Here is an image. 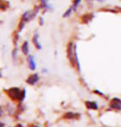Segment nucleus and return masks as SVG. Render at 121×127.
I'll list each match as a JSON object with an SVG mask.
<instances>
[{
    "instance_id": "obj_1",
    "label": "nucleus",
    "mask_w": 121,
    "mask_h": 127,
    "mask_svg": "<svg viewBox=\"0 0 121 127\" xmlns=\"http://www.w3.org/2000/svg\"><path fill=\"white\" fill-rule=\"evenodd\" d=\"M40 11H42V8L39 4H37V5H35L34 8L32 9H29V10L23 12V13L21 15L19 21H18L17 31L19 32H23L26 24L29 22H31V21L34 20V19L36 18V17L37 16V14L39 13Z\"/></svg>"
},
{
    "instance_id": "obj_2",
    "label": "nucleus",
    "mask_w": 121,
    "mask_h": 127,
    "mask_svg": "<svg viewBox=\"0 0 121 127\" xmlns=\"http://www.w3.org/2000/svg\"><path fill=\"white\" fill-rule=\"evenodd\" d=\"M77 47L74 41H69L67 45H66V57H67L68 61L70 62V64L72 67L77 68L78 71H80V62L78 59L77 55Z\"/></svg>"
},
{
    "instance_id": "obj_3",
    "label": "nucleus",
    "mask_w": 121,
    "mask_h": 127,
    "mask_svg": "<svg viewBox=\"0 0 121 127\" xmlns=\"http://www.w3.org/2000/svg\"><path fill=\"white\" fill-rule=\"evenodd\" d=\"M6 94L11 100L14 101L22 102L26 97V91L19 87H11L5 91Z\"/></svg>"
},
{
    "instance_id": "obj_4",
    "label": "nucleus",
    "mask_w": 121,
    "mask_h": 127,
    "mask_svg": "<svg viewBox=\"0 0 121 127\" xmlns=\"http://www.w3.org/2000/svg\"><path fill=\"white\" fill-rule=\"evenodd\" d=\"M50 0H39V5L41 7L43 13H47L49 11H51L53 9V7L50 4Z\"/></svg>"
},
{
    "instance_id": "obj_5",
    "label": "nucleus",
    "mask_w": 121,
    "mask_h": 127,
    "mask_svg": "<svg viewBox=\"0 0 121 127\" xmlns=\"http://www.w3.org/2000/svg\"><path fill=\"white\" fill-rule=\"evenodd\" d=\"M40 34L39 32H35L34 34L32 35V42L33 44V46L35 47V48L37 50H42V46L40 42Z\"/></svg>"
},
{
    "instance_id": "obj_6",
    "label": "nucleus",
    "mask_w": 121,
    "mask_h": 127,
    "mask_svg": "<svg viewBox=\"0 0 121 127\" xmlns=\"http://www.w3.org/2000/svg\"><path fill=\"white\" fill-rule=\"evenodd\" d=\"M40 80V76L37 73H33L31 74V75L28 76V77L26 80V82H27L28 85L31 86H34Z\"/></svg>"
},
{
    "instance_id": "obj_7",
    "label": "nucleus",
    "mask_w": 121,
    "mask_h": 127,
    "mask_svg": "<svg viewBox=\"0 0 121 127\" xmlns=\"http://www.w3.org/2000/svg\"><path fill=\"white\" fill-rule=\"evenodd\" d=\"M27 65L30 70L34 71L37 68V63H36V60L33 55H28L27 56Z\"/></svg>"
},
{
    "instance_id": "obj_8",
    "label": "nucleus",
    "mask_w": 121,
    "mask_h": 127,
    "mask_svg": "<svg viewBox=\"0 0 121 127\" xmlns=\"http://www.w3.org/2000/svg\"><path fill=\"white\" fill-rule=\"evenodd\" d=\"M20 50L24 56H28L30 52V45L28 41H24L20 47Z\"/></svg>"
},
{
    "instance_id": "obj_9",
    "label": "nucleus",
    "mask_w": 121,
    "mask_h": 127,
    "mask_svg": "<svg viewBox=\"0 0 121 127\" xmlns=\"http://www.w3.org/2000/svg\"><path fill=\"white\" fill-rule=\"evenodd\" d=\"M110 107L113 109L116 110H121V100L118 98H114V99L110 101Z\"/></svg>"
},
{
    "instance_id": "obj_10",
    "label": "nucleus",
    "mask_w": 121,
    "mask_h": 127,
    "mask_svg": "<svg viewBox=\"0 0 121 127\" xmlns=\"http://www.w3.org/2000/svg\"><path fill=\"white\" fill-rule=\"evenodd\" d=\"M94 18L93 13H85L81 16L80 18V22L82 23H89Z\"/></svg>"
},
{
    "instance_id": "obj_11",
    "label": "nucleus",
    "mask_w": 121,
    "mask_h": 127,
    "mask_svg": "<svg viewBox=\"0 0 121 127\" xmlns=\"http://www.w3.org/2000/svg\"><path fill=\"white\" fill-rule=\"evenodd\" d=\"M85 106L90 110H98V105L96 101H85Z\"/></svg>"
},
{
    "instance_id": "obj_12",
    "label": "nucleus",
    "mask_w": 121,
    "mask_h": 127,
    "mask_svg": "<svg viewBox=\"0 0 121 127\" xmlns=\"http://www.w3.org/2000/svg\"><path fill=\"white\" fill-rule=\"evenodd\" d=\"M18 52H19V48L18 47V46H15L13 47V49L12 50L11 55H12V59L14 62H16L18 58Z\"/></svg>"
},
{
    "instance_id": "obj_13",
    "label": "nucleus",
    "mask_w": 121,
    "mask_h": 127,
    "mask_svg": "<svg viewBox=\"0 0 121 127\" xmlns=\"http://www.w3.org/2000/svg\"><path fill=\"white\" fill-rule=\"evenodd\" d=\"M20 40V32L18 31H15L13 34V42L14 46H18V42Z\"/></svg>"
},
{
    "instance_id": "obj_14",
    "label": "nucleus",
    "mask_w": 121,
    "mask_h": 127,
    "mask_svg": "<svg viewBox=\"0 0 121 127\" xmlns=\"http://www.w3.org/2000/svg\"><path fill=\"white\" fill-rule=\"evenodd\" d=\"M81 1L82 0H72V5H71V7L72 8L74 13L77 11L78 7H79L80 5V3H81Z\"/></svg>"
},
{
    "instance_id": "obj_15",
    "label": "nucleus",
    "mask_w": 121,
    "mask_h": 127,
    "mask_svg": "<svg viewBox=\"0 0 121 127\" xmlns=\"http://www.w3.org/2000/svg\"><path fill=\"white\" fill-rule=\"evenodd\" d=\"M9 7V3L5 0H0V10L6 11Z\"/></svg>"
},
{
    "instance_id": "obj_16",
    "label": "nucleus",
    "mask_w": 121,
    "mask_h": 127,
    "mask_svg": "<svg viewBox=\"0 0 121 127\" xmlns=\"http://www.w3.org/2000/svg\"><path fill=\"white\" fill-rule=\"evenodd\" d=\"M74 13V11H73V9L72 7H69V8L66 9V10L64 12L63 14H62V18H69V17L72 16V14Z\"/></svg>"
},
{
    "instance_id": "obj_17",
    "label": "nucleus",
    "mask_w": 121,
    "mask_h": 127,
    "mask_svg": "<svg viewBox=\"0 0 121 127\" xmlns=\"http://www.w3.org/2000/svg\"><path fill=\"white\" fill-rule=\"evenodd\" d=\"M64 116H65V118L66 119H74L76 115L75 113H72V112H67V113H66Z\"/></svg>"
},
{
    "instance_id": "obj_18",
    "label": "nucleus",
    "mask_w": 121,
    "mask_h": 127,
    "mask_svg": "<svg viewBox=\"0 0 121 127\" xmlns=\"http://www.w3.org/2000/svg\"><path fill=\"white\" fill-rule=\"evenodd\" d=\"M38 23L40 26H43L44 23H45V20H44V18L43 17H40L38 18Z\"/></svg>"
},
{
    "instance_id": "obj_19",
    "label": "nucleus",
    "mask_w": 121,
    "mask_h": 127,
    "mask_svg": "<svg viewBox=\"0 0 121 127\" xmlns=\"http://www.w3.org/2000/svg\"><path fill=\"white\" fill-rule=\"evenodd\" d=\"M2 115H3V110H2V108L0 107V116H1Z\"/></svg>"
},
{
    "instance_id": "obj_20",
    "label": "nucleus",
    "mask_w": 121,
    "mask_h": 127,
    "mask_svg": "<svg viewBox=\"0 0 121 127\" xmlns=\"http://www.w3.org/2000/svg\"><path fill=\"white\" fill-rule=\"evenodd\" d=\"M0 127H4V124L2 123V122H0Z\"/></svg>"
},
{
    "instance_id": "obj_21",
    "label": "nucleus",
    "mask_w": 121,
    "mask_h": 127,
    "mask_svg": "<svg viewBox=\"0 0 121 127\" xmlns=\"http://www.w3.org/2000/svg\"><path fill=\"white\" fill-rule=\"evenodd\" d=\"M42 72H43V73H45V72H47V69L43 68V70H42Z\"/></svg>"
},
{
    "instance_id": "obj_22",
    "label": "nucleus",
    "mask_w": 121,
    "mask_h": 127,
    "mask_svg": "<svg viewBox=\"0 0 121 127\" xmlns=\"http://www.w3.org/2000/svg\"><path fill=\"white\" fill-rule=\"evenodd\" d=\"M92 1H98V2H103L105 0H92Z\"/></svg>"
},
{
    "instance_id": "obj_23",
    "label": "nucleus",
    "mask_w": 121,
    "mask_h": 127,
    "mask_svg": "<svg viewBox=\"0 0 121 127\" xmlns=\"http://www.w3.org/2000/svg\"><path fill=\"white\" fill-rule=\"evenodd\" d=\"M85 1H87V2H91L92 0H85Z\"/></svg>"
},
{
    "instance_id": "obj_24",
    "label": "nucleus",
    "mask_w": 121,
    "mask_h": 127,
    "mask_svg": "<svg viewBox=\"0 0 121 127\" xmlns=\"http://www.w3.org/2000/svg\"><path fill=\"white\" fill-rule=\"evenodd\" d=\"M34 127H39V126H34Z\"/></svg>"
}]
</instances>
